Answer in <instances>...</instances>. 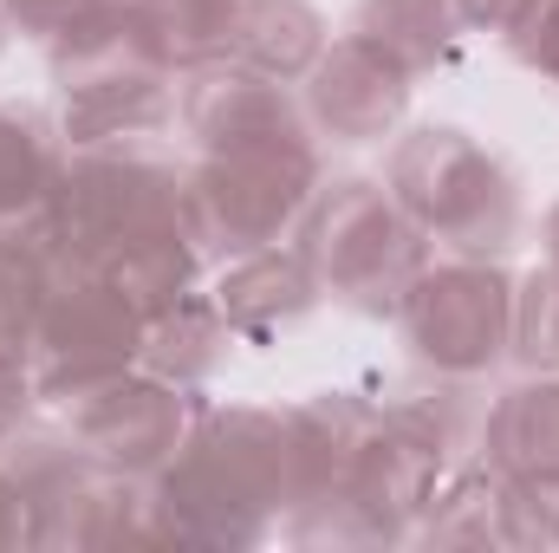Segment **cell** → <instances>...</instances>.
<instances>
[{"mask_svg":"<svg viewBox=\"0 0 559 553\" xmlns=\"http://www.w3.org/2000/svg\"><path fill=\"white\" fill-rule=\"evenodd\" d=\"M52 242L46 228H0V352H20L33 345V326L46 313V293H52Z\"/></svg>","mask_w":559,"mask_h":553,"instance_id":"d6986e66","label":"cell"},{"mask_svg":"<svg viewBox=\"0 0 559 553\" xmlns=\"http://www.w3.org/2000/svg\"><path fill=\"white\" fill-rule=\"evenodd\" d=\"M39 228L52 255L118 280L143 319L195 293V274L209 261V242L189 202V169L150 156L138 143L72 150Z\"/></svg>","mask_w":559,"mask_h":553,"instance_id":"6da1fadb","label":"cell"},{"mask_svg":"<svg viewBox=\"0 0 559 553\" xmlns=\"http://www.w3.org/2000/svg\"><path fill=\"white\" fill-rule=\"evenodd\" d=\"M163 548H254L293 508V430L286 411L222 404L195 411L176 456L150 475Z\"/></svg>","mask_w":559,"mask_h":553,"instance_id":"7a4b0ae2","label":"cell"},{"mask_svg":"<svg viewBox=\"0 0 559 553\" xmlns=\"http://www.w3.org/2000/svg\"><path fill=\"white\" fill-rule=\"evenodd\" d=\"M501 489L508 475L488 469V462H462L436 482L429 508L417 515L423 548H508V528H501Z\"/></svg>","mask_w":559,"mask_h":553,"instance_id":"e0dca14e","label":"cell"},{"mask_svg":"<svg viewBox=\"0 0 559 553\" xmlns=\"http://www.w3.org/2000/svg\"><path fill=\"white\" fill-rule=\"evenodd\" d=\"M92 7H98V0H0V20L20 26V33L39 39V46H52V39H59L66 26H79Z\"/></svg>","mask_w":559,"mask_h":553,"instance_id":"7402d4cb","label":"cell"},{"mask_svg":"<svg viewBox=\"0 0 559 553\" xmlns=\"http://www.w3.org/2000/svg\"><path fill=\"white\" fill-rule=\"evenodd\" d=\"M384 189L404 202V215L449 255L501 261L521 235V183L514 169L481 150L455 125H423L391 143Z\"/></svg>","mask_w":559,"mask_h":553,"instance_id":"5b68a950","label":"cell"},{"mask_svg":"<svg viewBox=\"0 0 559 553\" xmlns=\"http://www.w3.org/2000/svg\"><path fill=\"white\" fill-rule=\"evenodd\" d=\"M20 548H33V508H26L20 482L7 475V462H0V553H20Z\"/></svg>","mask_w":559,"mask_h":553,"instance_id":"d4e9b609","label":"cell"},{"mask_svg":"<svg viewBox=\"0 0 559 553\" xmlns=\"http://www.w3.org/2000/svg\"><path fill=\"white\" fill-rule=\"evenodd\" d=\"M215 306L228 319L235 339H274L286 326H299L312 306H319V280L306 268L299 248H254V255H235L222 280H215Z\"/></svg>","mask_w":559,"mask_h":553,"instance_id":"7c38bea8","label":"cell"},{"mask_svg":"<svg viewBox=\"0 0 559 553\" xmlns=\"http://www.w3.org/2000/svg\"><path fill=\"white\" fill-rule=\"evenodd\" d=\"M508 358H521L527 372H559V274L534 268L514 280V345Z\"/></svg>","mask_w":559,"mask_h":553,"instance_id":"ffe728a7","label":"cell"},{"mask_svg":"<svg viewBox=\"0 0 559 553\" xmlns=\"http://www.w3.org/2000/svg\"><path fill=\"white\" fill-rule=\"evenodd\" d=\"M508 46H514V59L527 72H540L547 85H559V0H534V13L508 33Z\"/></svg>","mask_w":559,"mask_h":553,"instance_id":"44dd1931","label":"cell"},{"mask_svg":"<svg viewBox=\"0 0 559 553\" xmlns=\"http://www.w3.org/2000/svg\"><path fill=\"white\" fill-rule=\"evenodd\" d=\"M59 138L72 150L156 138L176 118V66L143 26L138 0H98L52 46Z\"/></svg>","mask_w":559,"mask_h":553,"instance_id":"3957f363","label":"cell"},{"mask_svg":"<svg viewBox=\"0 0 559 553\" xmlns=\"http://www.w3.org/2000/svg\"><path fill=\"white\" fill-rule=\"evenodd\" d=\"M228 339H235V332H228L215 293H182L176 306L150 313L138 365L156 372V378H169V385H182V391H195V385H209L215 365L228 358Z\"/></svg>","mask_w":559,"mask_h":553,"instance_id":"2e32d148","label":"cell"},{"mask_svg":"<svg viewBox=\"0 0 559 553\" xmlns=\"http://www.w3.org/2000/svg\"><path fill=\"white\" fill-rule=\"evenodd\" d=\"M481 462L501 469L508 482H554L559 489V372H534L488 404Z\"/></svg>","mask_w":559,"mask_h":553,"instance_id":"4fadbf2b","label":"cell"},{"mask_svg":"<svg viewBox=\"0 0 559 553\" xmlns=\"http://www.w3.org/2000/svg\"><path fill=\"white\" fill-rule=\"evenodd\" d=\"M66 150L33 111H0V228H39Z\"/></svg>","mask_w":559,"mask_h":553,"instance_id":"ac0fdd59","label":"cell"},{"mask_svg":"<svg viewBox=\"0 0 559 553\" xmlns=\"http://www.w3.org/2000/svg\"><path fill=\"white\" fill-rule=\"evenodd\" d=\"M176 118L195 138V150H228V143L280 138V131H306V105L241 59H209L182 79L176 92Z\"/></svg>","mask_w":559,"mask_h":553,"instance_id":"8fae6325","label":"cell"},{"mask_svg":"<svg viewBox=\"0 0 559 553\" xmlns=\"http://www.w3.org/2000/svg\"><path fill=\"white\" fill-rule=\"evenodd\" d=\"M345 33L358 46L384 52L397 72L423 79V72H436L455 52L462 20H455V0H358L352 20H345Z\"/></svg>","mask_w":559,"mask_h":553,"instance_id":"9a60e30c","label":"cell"},{"mask_svg":"<svg viewBox=\"0 0 559 553\" xmlns=\"http://www.w3.org/2000/svg\"><path fill=\"white\" fill-rule=\"evenodd\" d=\"M306 85V125L319 131V138L332 143H384L397 125H404V111H411V72H397L384 52H371V46H358L352 33H338L325 52H319V66L299 79Z\"/></svg>","mask_w":559,"mask_h":553,"instance_id":"30bf717a","label":"cell"},{"mask_svg":"<svg viewBox=\"0 0 559 553\" xmlns=\"http://www.w3.org/2000/svg\"><path fill=\"white\" fill-rule=\"evenodd\" d=\"M397 326L411 339L423 372L442 378H488L514 345V280L501 261H429L397 306Z\"/></svg>","mask_w":559,"mask_h":553,"instance_id":"ba28073f","label":"cell"},{"mask_svg":"<svg viewBox=\"0 0 559 553\" xmlns=\"http://www.w3.org/2000/svg\"><path fill=\"white\" fill-rule=\"evenodd\" d=\"M195 411H202L195 391H182V385H169V378H156V372L138 365V372H124V378L72 398L66 404V430L79 436V449L92 462L150 482L176 456V443L189 436Z\"/></svg>","mask_w":559,"mask_h":553,"instance_id":"9c48e42d","label":"cell"},{"mask_svg":"<svg viewBox=\"0 0 559 553\" xmlns=\"http://www.w3.org/2000/svg\"><path fill=\"white\" fill-rule=\"evenodd\" d=\"M325 46H332V33H325L319 7H306V0H241L235 26H228V59L267 72L280 85H299Z\"/></svg>","mask_w":559,"mask_h":553,"instance_id":"5bb4252c","label":"cell"},{"mask_svg":"<svg viewBox=\"0 0 559 553\" xmlns=\"http://www.w3.org/2000/svg\"><path fill=\"white\" fill-rule=\"evenodd\" d=\"M293 248L306 255V268L319 280V299L332 293L338 306L365 319H397V306L411 299L417 274L429 268V235L371 176L319 183L312 209L299 215Z\"/></svg>","mask_w":559,"mask_h":553,"instance_id":"277c9868","label":"cell"},{"mask_svg":"<svg viewBox=\"0 0 559 553\" xmlns=\"http://www.w3.org/2000/svg\"><path fill=\"white\" fill-rule=\"evenodd\" d=\"M547 268L559 274V202L547 209Z\"/></svg>","mask_w":559,"mask_h":553,"instance_id":"484cf974","label":"cell"},{"mask_svg":"<svg viewBox=\"0 0 559 553\" xmlns=\"http://www.w3.org/2000/svg\"><path fill=\"white\" fill-rule=\"evenodd\" d=\"M143 326H150V319L131 306V293H124L118 280L59 255L46 313H39L33 345H26L33 391L66 411L72 398H85V391H98V385L138 372Z\"/></svg>","mask_w":559,"mask_h":553,"instance_id":"52a82bcc","label":"cell"},{"mask_svg":"<svg viewBox=\"0 0 559 553\" xmlns=\"http://www.w3.org/2000/svg\"><path fill=\"white\" fill-rule=\"evenodd\" d=\"M534 13V0H455V20L462 26H475V33H514L521 20Z\"/></svg>","mask_w":559,"mask_h":553,"instance_id":"cb8c5ba5","label":"cell"},{"mask_svg":"<svg viewBox=\"0 0 559 553\" xmlns=\"http://www.w3.org/2000/svg\"><path fill=\"white\" fill-rule=\"evenodd\" d=\"M33 404H39V391H33L26 358L20 352H0V449L33 423Z\"/></svg>","mask_w":559,"mask_h":553,"instance_id":"603a6c76","label":"cell"},{"mask_svg":"<svg viewBox=\"0 0 559 553\" xmlns=\"http://www.w3.org/2000/svg\"><path fill=\"white\" fill-rule=\"evenodd\" d=\"M325 169H319V143L306 131H280V138L228 143V150H202V163L189 169V202L202 222L209 255L235 261L254 248H274L299 228V215L312 209Z\"/></svg>","mask_w":559,"mask_h":553,"instance_id":"8992f818","label":"cell"}]
</instances>
